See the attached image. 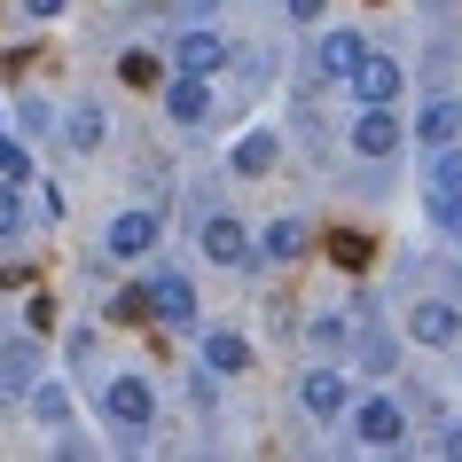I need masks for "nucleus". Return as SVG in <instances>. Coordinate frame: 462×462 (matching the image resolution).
I'll use <instances>...</instances> for the list:
<instances>
[{"label":"nucleus","instance_id":"obj_1","mask_svg":"<svg viewBox=\"0 0 462 462\" xmlns=\"http://www.w3.org/2000/svg\"><path fill=\"white\" fill-rule=\"evenodd\" d=\"M353 439L376 447V455H392V447L408 439V408H400V400H361V408H353Z\"/></svg>","mask_w":462,"mask_h":462},{"label":"nucleus","instance_id":"obj_2","mask_svg":"<svg viewBox=\"0 0 462 462\" xmlns=\"http://www.w3.org/2000/svg\"><path fill=\"white\" fill-rule=\"evenodd\" d=\"M157 236H165V219H157V212H118V219H110V236H102V259H149Z\"/></svg>","mask_w":462,"mask_h":462},{"label":"nucleus","instance_id":"obj_3","mask_svg":"<svg viewBox=\"0 0 462 462\" xmlns=\"http://www.w3.org/2000/svg\"><path fill=\"white\" fill-rule=\"evenodd\" d=\"M102 415H110V423H125V431H142L149 415H157V392H149V376H110V392H102Z\"/></svg>","mask_w":462,"mask_h":462},{"label":"nucleus","instance_id":"obj_4","mask_svg":"<svg viewBox=\"0 0 462 462\" xmlns=\"http://www.w3.org/2000/svg\"><path fill=\"white\" fill-rule=\"evenodd\" d=\"M298 400H306V415L337 423V415H353V376H345V368H314V376L298 384Z\"/></svg>","mask_w":462,"mask_h":462},{"label":"nucleus","instance_id":"obj_5","mask_svg":"<svg viewBox=\"0 0 462 462\" xmlns=\"http://www.w3.org/2000/svg\"><path fill=\"white\" fill-rule=\"evenodd\" d=\"M400 134H408V125H400L392 102H361V118H353V149H361V157H392Z\"/></svg>","mask_w":462,"mask_h":462},{"label":"nucleus","instance_id":"obj_6","mask_svg":"<svg viewBox=\"0 0 462 462\" xmlns=\"http://www.w3.org/2000/svg\"><path fill=\"white\" fill-rule=\"evenodd\" d=\"M408 337L431 345V353H447V345L462 337V306H447V298H423V306H408Z\"/></svg>","mask_w":462,"mask_h":462},{"label":"nucleus","instance_id":"obj_7","mask_svg":"<svg viewBox=\"0 0 462 462\" xmlns=\"http://www.w3.org/2000/svg\"><path fill=\"white\" fill-rule=\"evenodd\" d=\"M196 244H204V259H212V267H244V259H251L244 219H227V212H212V219H204V236H196Z\"/></svg>","mask_w":462,"mask_h":462},{"label":"nucleus","instance_id":"obj_8","mask_svg":"<svg viewBox=\"0 0 462 462\" xmlns=\"http://www.w3.org/2000/svg\"><path fill=\"white\" fill-rule=\"evenodd\" d=\"M149 306H157V321H196V291H189V274H172V267H157L149 274Z\"/></svg>","mask_w":462,"mask_h":462},{"label":"nucleus","instance_id":"obj_9","mask_svg":"<svg viewBox=\"0 0 462 462\" xmlns=\"http://www.w3.org/2000/svg\"><path fill=\"white\" fill-rule=\"evenodd\" d=\"M165 110H172V125H204V118H212V79L180 71V79L165 87Z\"/></svg>","mask_w":462,"mask_h":462},{"label":"nucleus","instance_id":"obj_10","mask_svg":"<svg viewBox=\"0 0 462 462\" xmlns=\"http://www.w3.org/2000/svg\"><path fill=\"white\" fill-rule=\"evenodd\" d=\"M219 63H227V40H219V32H189V40H180V48H172V71L219 79Z\"/></svg>","mask_w":462,"mask_h":462},{"label":"nucleus","instance_id":"obj_11","mask_svg":"<svg viewBox=\"0 0 462 462\" xmlns=\"http://www.w3.org/2000/svg\"><path fill=\"white\" fill-rule=\"evenodd\" d=\"M361 32H329V40H321V48H314V71L321 79H353V71H361Z\"/></svg>","mask_w":462,"mask_h":462},{"label":"nucleus","instance_id":"obj_12","mask_svg":"<svg viewBox=\"0 0 462 462\" xmlns=\"http://www.w3.org/2000/svg\"><path fill=\"white\" fill-rule=\"evenodd\" d=\"M455 134H462V102H455V95H439L431 110L415 118V142H423V149H447Z\"/></svg>","mask_w":462,"mask_h":462},{"label":"nucleus","instance_id":"obj_13","mask_svg":"<svg viewBox=\"0 0 462 462\" xmlns=\"http://www.w3.org/2000/svg\"><path fill=\"white\" fill-rule=\"evenodd\" d=\"M353 95H361V102H392V95H400V63H392V55H361Z\"/></svg>","mask_w":462,"mask_h":462},{"label":"nucleus","instance_id":"obj_14","mask_svg":"<svg viewBox=\"0 0 462 462\" xmlns=\"http://www.w3.org/2000/svg\"><path fill=\"white\" fill-rule=\"evenodd\" d=\"M204 368H219V376H244V368H251V345L236 337V329H212V337H204Z\"/></svg>","mask_w":462,"mask_h":462},{"label":"nucleus","instance_id":"obj_15","mask_svg":"<svg viewBox=\"0 0 462 462\" xmlns=\"http://www.w3.org/2000/svg\"><path fill=\"white\" fill-rule=\"evenodd\" d=\"M298 244H306V219H274L267 236H259V251H267V259H298Z\"/></svg>","mask_w":462,"mask_h":462},{"label":"nucleus","instance_id":"obj_16","mask_svg":"<svg viewBox=\"0 0 462 462\" xmlns=\"http://www.w3.org/2000/svg\"><path fill=\"white\" fill-rule=\"evenodd\" d=\"M8 236H24V180L0 172V244H8Z\"/></svg>","mask_w":462,"mask_h":462},{"label":"nucleus","instance_id":"obj_17","mask_svg":"<svg viewBox=\"0 0 462 462\" xmlns=\"http://www.w3.org/2000/svg\"><path fill=\"white\" fill-rule=\"evenodd\" d=\"M102 134H110L102 110H71V118H63V142H71V149H102Z\"/></svg>","mask_w":462,"mask_h":462},{"label":"nucleus","instance_id":"obj_18","mask_svg":"<svg viewBox=\"0 0 462 462\" xmlns=\"http://www.w3.org/2000/svg\"><path fill=\"white\" fill-rule=\"evenodd\" d=\"M274 165V134H244L236 142V172H267Z\"/></svg>","mask_w":462,"mask_h":462},{"label":"nucleus","instance_id":"obj_19","mask_svg":"<svg viewBox=\"0 0 462 462\" xmlns=\"http://www.w3.org/2000/svg\"><path fill=\"white\" fill-rule=\"evenodd\" d=\"M32 415H40V423H63V415H71V392L63 384H32Z\"/></svg>","mask_w":462,"mask_h":462},{"label":"nucleus","instance_id":"obj_20","mask_svg":"<svg viewBox=\"0 0 462 462\" xmlns=\"http://www.w3.org/2000/svg\"><path fill=\"white\" fill-rule=\"evenodd\" d=\"M431 219H439V227H447V236L462 244V189H431Z\"/></svg>","mask_w":462,"mask_h":462},{"label":"nucleus","instance_id":"obj_21","mask_svg":"<svg viewBox=\"0 0 462 462\" xmlns=\"http://www.w3.org/2000/svg\"><path fill=\"white\" fill-rule=\"evenodd\" d=\"M431 189H462V149H431Z\"/></svg>","mask_w":462,"mask_h":462},{"label":"nucleus","instance_id":"obj_22","mask_svg":"<svg viewBox=\"0 0 462 462\" xmlns=\"http://www.w3.org/2000/svg\"><path fill=\"white\" fill-rule=\"evenodd\" d=\"M0 172H8V180H24V172H32V149L16 142V134H0Z\"/></svg>","mask_w":462,"mask_h":462},{"label":"nucleus","instance_id":"obj_23","mask_svg":"<svg viewBox=\"0 0 462 462\" xmlns=\"http://www.w3.org/2000/svg\"><path fill=\"white\" fill-rule=\"evenodd\" d=\"M0 384H32V353H24V345L0 353Z\"/></svg>","mask_w":462,"mask_h":462},{"label":"nucleus","instance_id":"obj_24","mask_svg":"<svg viewBox=\"0 0 462 462\" xmlns=\"http://www.w3.org/2000/svg\"><path fill=\"white\" fill-rule=\"evenodd\" d=\"M118 71H125V79H134V87H149V79L165 71V63H157V55H149V48H134V55H125V63H118Z\"/></svg>","mask_w":462,"mask_h":462},{"label":"nucleus","instance_id":"obj_25","mask_svg":"<svg viewBox=\"0 0 462 462\" xmlns=\"http://www.w3.org/2000/svg\"><path fill=\"white\" fill-rule=\"evenodd\" d=\"M282 8H291L298 24H314V16H321V0H282Z\"/></svg>","mask_w":462,"mask_h":462},{"label":"nucleus","instance_id":"obj_26","mask_svg":"<svg viewBox=\"0 0 462 462\" xmlns=\"http://www.w3.org/2000/svg\"><path fill=\"white\" fill-rule=\"evenodd\" d=\"M32 16H63V8H71V0H24Z\"/></svg>","mask_w":462,"mask_h":462},{"label":"nucleus","instance_id":"obj_27","mask_svg":"<svg viewBox=\"0 0 462 462\" xmlns=\"http://www.w3.org/2000/svg\"><path fill=\"white\" fill-rule=\"evenodd\" d=\"M447 455H455V462H462V423H455V431H447Z\"/></svg>","mask_w":462,"mask_h":462},{"label":"nucleus","instance_id":"obj_28","mask_svg":"<svg viewBox=\"0 0 462 462\" xmlns=\"http://www.w3.org/2000/svg\"><path fill=\"white\" fill-rule=\"evenodd\" d=\"M180 8H212V0H180Z\"/></svg>","mask_w":462,"mask_h":462}]
</instances>
